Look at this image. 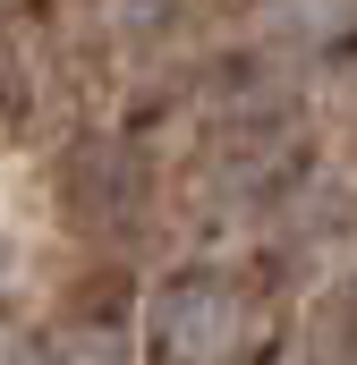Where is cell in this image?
Returning <instances> with one entry per match:
<instances>
[{"mask_svg": "<svg viewBox=\"0 0 357 365\" xmlns=\"http://www.w3.org/2000/svg\"><path fill=\"white\" fill-rule=\"evenodd\" d=\"M247 340V297L221 272H187L154 297V349L162 365H221Z\"/></svg>", "mask_w": 357, "mask_h": 365, "instance_id": "1", "label": "cell"}, {"mask_svg": "<svg viewBox=\"0 0 357 365\" xmlns=\"http://www.w3.org/2000/svg\"><path fill=\"white\" fill-rule=\"evenodd\" d=\"M60 204L77 230H128L136 204H145V162L128 145H77L69 170H60Z\"/></svg>", "mask_w": 357, "mask_h": 365, "instance_id": "2", "label": "cell"}, {"mask_svg": "<svg viewBox=\"0 0 357 365\" xmlns=\"http://www.w3.org/2000/svg\"><path fill=\"white\" fill-rule=\"evenodd\" d=\"M26 365H119V349H111L102 331H60V340H43Z\"/></svg>", "mask_w": 357, "mask_h": 365, "instance_id": "3", "label": "cell"}]
</instances>
